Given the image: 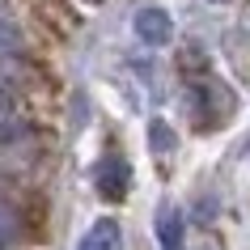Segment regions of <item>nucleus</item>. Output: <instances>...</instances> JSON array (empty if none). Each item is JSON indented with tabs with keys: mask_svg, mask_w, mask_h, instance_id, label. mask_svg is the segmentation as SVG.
Masks as SVG:
<instances>
[{
	"mask_svg": "<svg viewBox=\"0 0 250 250\" xmlns=\"http://www.w3.org/2000/svg\"><path fill=\"white\" fill-rule=\"evenodd\" d=\"M81 250H123V237H119V225L115 221H102L93 225V233L81 242Z\"/></svg>",
	"mask_w": 250,
	"mask_h": 250,
	"instance_id": "nucleus-2",
	"label": "nucleus"
},
{
	"mask_svg": "<svg viewBox=\"0 0 250 250\" xmlns=\"http://www.w3.org/2000/svg\"><path fill=\"white\" fill-rule=\"evenodd\" d=\"M136 34L145 42H153V47H161V42L174 39V26L161 9H145V13H136Z\"/></svg>",
	"mask_w": 250,
	"mask_h": 250,
	"instance_id": "nucleus-1",
	"label": "nucleus"
}]
</instances>
